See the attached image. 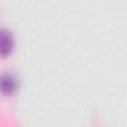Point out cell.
Listing matches in <instances>:
<instances>
[{
  "instance_id": "obj_1",
  "label": "cell",
  "mask_w": 127,
  "mask_h": 127,
  "mask_svg": "<svg viewBox=\"0 0 127 127\" xmlns=\"http://www.w3.org/2000/svg\"><path fill=\"white\" fill-rule=\"evenodd\" d=\"M14 48V37L12 33L6 29H0V55L11 54Z\"/></svg>"
},
{
  "instance_id": "obj_2",
  "label": "cell",
  "mask_w": 127,
  "mask_h": 127,
  "mask_svg": "<svg viewBox=\"0 0 127 127\" xmlns=\"http://www.w3.org/2000/svg\"><path fill=\"white\" fill-rule=\"evenodd\" d=\"M17 88V79L11 73H5L0 76V91L3 94H12Z\"/></svg>"
}]
</instances>
